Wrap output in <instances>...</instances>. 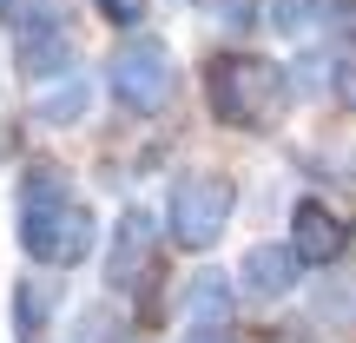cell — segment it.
I'll list each match as a JSON object with an SVG mask.
<instances>
[{"mask_svg": "<svg viewBox=\"0 0 356 343\" xmlns=\"http://www.w3.org/2000/svg\"><path fill=\"white\" fill-rule=\"evenodd\" d=\"M13 238H20V251L33 257V264L73 271V264H86L92 244H99V218H92L86 191L60 166L33 159V166L20 172V191H13Z\"/></svg>", "mask_w": 356, "mask_h": 343, "instance_id": "obj_1", "label": "cell"}, {"mask_svg": "<svg viewBox=\"0 0 356 343\" xmlns=\"http://www.w3.org/2000/svg\"><path fill=\"white\" fill-rule=\"evenodd\" d=\"M204 106L231 132H277L291 113V73L264 53L225 47L204 60Z\"/></svg>", "mask_w": 356, "mask_h": 343, "instance_id": "obj_2", "label": "cell"}, {"mask_svg": "<svg viewBox=\"0 0 356 343\" xmlns=\"http://www.w3.org/2000/svg\"><path fill=\"white\" fill-rule=\"evenodd\" d=\"M231 205H238V185L218 166H185L165 191V238L178 251H211L231 225Z\"/></svg>", "mask_w": 356, "mask_h": 343, "instance_id": "obj_3", "label": "cell"}, {"mask_svg": "<svg viewBox=\"0 0 356 343\" xmlns=\"http://www.w3.org/2000/svg\"><path fill=\"white\" fill-rule=\"evenodd\" d=\"M178 86V66H172V47L152 33H126L106 60V93L126 106L132 119H159Z\"/></svg>", "mask_w": 356, "mask_h": 343, "instance_id": "obj_4", "label": "cell"}, {"mask_svg": "<svg viewBox=\"0 0 356 343\" xmlns=\"http://www.w3.org/2000/svg\"><path fill=\"white\" fill-rule=\"evenodd\" d=\"M73 60H79L73 53V20L60 13V0H26L13 13V66H20V79L53 86V79L79 73Z\"/></svg>", "mask_w": 356, "mask_h": 343, "instance_id": "obj_5", "label": "cell"}, {"mask_svg": "<svg viewBox=\"0 0 356 343\" xmlns=\"http://www.w3.org/2000/svg\"><path fill=\"white\" fill-rule=\"evenodd\" d=\"M159 271V218L126 205L113 218V244H106V291L126 297V291H145Z\"/></svg>", "mask_w": 356, "mask_h": 343, "instance_id": "obj_6", "label": "cell"}, {"mask_svg": "<svg viewBox=\"0 0 356 343\" xmlns=\"http://www.w3.org/2000/svg\"><path fill=\"white\" fill-rule=\"evenodd\" d=\"M350 218L337 212V205H323V198H297L291 205V251L304 257V271H330L337 257L350 251Z\"/></svg>", "mask_w": 356, "mask_h": 343, "instance_id": "obj_7", "label": "cell"}, {"mask_svg": "<svg viewBox=\"0 0 356 343\" xmlns=\"http://www.w3.org/2000/svg\"><path fill=\"white\" fill-rule=\"evenodd\" d=\"M297 271H304V257L291 251V238L284 244H251V251L238 257V291L244 297H291Z\"/></svg>", "mask_w": 356, "mask_h": 343, "instance_id": "obj_8", "label": "cell"}, {"mask_svg": "<svg viewBox=\"0 0 356 343\" xmlns=\"http://www.w3.org/2000/svg\"><path fill=\"white\" fill-rule=\"evenodd\" d=\"M231 310H238V284H231L225 271H198V278H185V317L198 324V330H225Z\"/></svg>", "mask_w": 356, "mask_h": 343, "instance_id": "obj_9", "label": "cell"}, {"mask_svg": "<svg viewBox=\"0 0 356 343\" xmlns=\"http://www.w3.org/2000/svg\"><path fill=\"white\" fill-rule=\"evenodd\" d=\"M53 304H60V284H53V278H20V284H13V337H20V343H47Z\"/></svg>", "mask_w": 356, "mask_h": 343, "instance_id": "obj_10", "label": "cell"}, {"mask_svg": "<svg viewBox=\"0 0 356 343\" xmlns=\"http://www.w3.org/2000/svg\"><path fill=\"white\" fill-rule=\"evenodd\" d=\"M86 106H92V79L66 73V79H53V86L33 99V119L40 126H73V119H86Z\"/></svg>", "mask_w": 356, "mask_h": 343, "instance_id": "obj_11", "label": "cell"}, {"mask_svg": "<svg viewBox=\"0 0 356 343\" xmlns=\"http://www.w3.org/2000/svg\"><path fill=\"white\" fill-rule=\"evenodd\" d=\"M323 13H330V0H277V7H270V26H277L284 40H304Z\"/></svg>", "mask_w": 356, "mask_h": 343, "instance_id": "obj_12", "label": "cell"}, {"mask_svg": "<svg viewBox=\"0 0 356 343\" xmlns=\"http://www.w3.org/2000/svg\"><path fill=\"white\" fill-rule=\"evenodd\" d=\"M317 317L323 324H343V330H356V284H323V297H317Z\"/></svg>", "mask_w": 356, "mask_h": 343, "instance_id": "obj_13", "label": "cell"}, {"mask_svg": "<svg viewBox=\"0 0 356 343\" xmlns=\"http://www.w3.org/2000/svg\"><path fill=\"white\" fill-rule=\"evenodd\" d=\"M92 7H99L119 33H139V20H145V7H152V0H92Z\"/></svg>", "mask_w": 356, "mask_h": 343, "instance_id": "obj_14", "label": "cell"}, {"mask_svg": "<svg viewBox=\"0 0 356 343\" xmlns=\"http://www.w3.org/2000/svg\"><path fill=\"white\" fill-rule=\"evenodd\" d=\"M204 7H211V20H218V26H238V33L257 20V0H204Z\"/></svg>", "mask_w": 356, "mask_h": 343, "instance_id": "obj_15", "label": "cell"}, {"mask_svg": "<svg viewBox=\"0 0 356 343\" xmlns=\"http://www.w3.org/2000/svg\"><path fill=\"white\" fill-rule=\"evenodd\" d=\"M330 20H337V33L356 40V0H330Z\"/></svg>", "mask_w": 356, "mask_h": 343, "instance_id": "obj_16", "label": "cell"}, {"mask_svg": "<svg viewBox=\"0 0 356 343\" xmlns=\"http://www.w3.org/2000/svg\"><path fill=\"white\" fill-rule=\"evenodd\" d=\"M185 343H238V337H231V330H191Z\"/></svg>", "mask_w": 356, "mask_h": 343, "instance_id": "obj_17", "label": "cell"}, {"mask_svg": "<svg viewBox=\"0 0 356 343\" xmlns=\"http://www.w3.org/2000/svg\"><path fill=\"white\" fill-rule=\"evenodd\" d=\"M0 20H13V0H0Z\"/></svg>", "mask_w": 356, "mask_h": 343, "instance_id": "obj_18", "label": "cell"}]
</instances>
